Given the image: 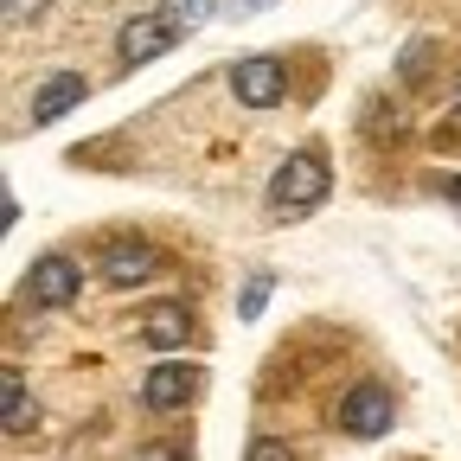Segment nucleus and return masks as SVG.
Returning a JSON list of instances; mask_svg holds the SVG:
<instances>
[{"label":"nucleus","mask_w":461,"mask_h":461,"mask_svg":"<svg viewBox=\"0 0 461 461\" xmlns=\"http://www.w3.org/2000/svg\"><path fill=\"white\" fill-rule=\"evenodd\" d=\"M391 384H378V378H366V384H353L339 397V429L346 436H359V442H372V436H391Z\"/></svg>","instance_id":"nucleus-2"},{"label":"nucleus","mask_w":461,"mask_h":461,"mask_svg":"<svg viewBox=\"0 0 461 461\" xmlns=\"http://www.w3.org/2000/svg\"><path fill=\"white\" fill-rule=\"evenodd\" d=\"M39 14H45V0H0V20H7L14 32H20V26H32Z\"/></svg>","instance_id":"nucleus-13"},{"label":"nucleus","mask_w":461,"mask_h":461,"mask_svg":"<svg viewBox=\"0 0 461 461\" xmlns=\"http://www.w3.org/2000/svg\"><path fill=\"white\" fill-rule=\"evenodd\" d=\"M154 269H160V250L141 244V238H115V244L103 250V282H109V288H135V282H148Z\"/></svg>","instance_id":"nucleus-6"},{"label":"nucleus","mask_w":461,"mask_h":461,"mask_svg":"<svg viewBox=\"0 0 461 461\" xmlns=\"http://www.w3.org/2000/svg\"><path fill=\"white\" fill-rule=\"evenodd\" d=\"M230 90H238L244 109H276L288 96V65L269 58V51H257V58H244V65L230 71Z\"/></svg>","instance_id":"nucleus-4"},{"label":"nucleus","mask_w":461,"mask_h":461,"mask_svg":"<svg viewBox=\"0 0 461 461\" xmlns=\"http://www.w3.org/2000/svg\"><path fill=\"white\" fill-rule=\"evenodd\" d=\"M263 7H276V0H224L230 20H250V14H263Z\"/></svg>","instance_id":"nucleus-17"},{"label":"nucleus","mask_w":461,"mask_h":461,"mask_svg":"<svg viewBox=\"0 0 461 461\" xmlns=\"http://www.w3.org/2000/svg\"><path fill=\"white\" fill-rule=\"evenodd\" d=\"M0 423H7V436H26V429L39 423V403H32V391H26L20 372L0 378Z\"/></svg>","instance_id":"nucleus-10"},{"label":"nucleus","mask_w":461,"mask_h":461,"mask_svg":"<svg viewBox=\"0 0 461 461\" xmlns=\"http://www.w3.org/2000/svg\"><path fill=\"white\" fill-rule=\"evenodd\" d=\"M84 90H90V84H84V71H51V77L32 90V122H39V129H45V122H58L65 109H77V103H84Z\"/></svg>","instance_id":"nucleus-8"},{"label":"nucleus","mask_w":461,"mask_h":461,"mask_svg":"<svg viewBox=\"0 0 461 461\" xmlns=\"http://www.w3.org/2000/svg\"><path fill=\"white\" fill-rule=\"evenodd\" d=\"M448 193H455V199H461V180H448Z\"/></svg>","instance_id":"nucleus-18"},{"label":"nucleus","mask_w":461,"mask_h":461,"mask_svg":"<svg viewBox=\"0 0 461 461\" xmlns=\"http://www.w3.org/2000/svg\"><path fill=\"white\" fill-rule=\"evenodd\" d=\"M212 7H218V0H160V20H167L173 32H199V26L212 20Z\"/></svg>","instance_id":"nucleus-11"},{"label":"nucleus","mask_w":461,"mask_h":461,"mask_svg":"<svg viewBox=\"0 0 461 461\" xmlns=\"http://www.w3.org/2000/svg\"><path fill=\"white\" fill-rule=\"evenodd\" d=\"M455 109H461V96H455Z\"/></svg>","instance_id":"nucleus-19"},{"label":"nucleus","mask_w":461,"mask_h":461,"mask_svg":"<svg viewBox=\"0 0 461 461\" xmlns=\"http://www.w3.org/2000/svg\"><path fill=\"white\" fill-rule=\"evenodd\" d=\"M77 288H84V269H77L71 257H58V250L26 269V302H32V308H71Z\"/></svg>","instance_id":"nucleus-3"},{"label":"nucleus","mask_w":461,"mask_h":461,"mask_svg":"<svg viewBox=\"0 0 461 461\" xmlns=\"http://www.w3.org/2000/svg\"><path fill=\"white\" fill-rule=\"evenodd\" d=\"M186 333H193V314H186L180 302H154V308H141V339L154 346V353L186 346Z\"/></svg>","instance_id":"nucleus-9"},{"label":"nucleus","mask_w":461,"mask_h":461,"mask_svg":"<svg viewBox=\"0 0 461 461\" xmlns=\"http://www.w3.org/2000/svg\"><path fill=\"white\" fill-rule=\"evenodd\" d=\"M321 199H327V154H321V148L288 154V160L276 167V180H269V212H276V218H308Z\"/></svg>","instance_id":"nucleus-1"},{"label":"nucleus","mask_w":461,"mask_h":461,"mask_svg":"<svg viewBox=\"0 0 461 461\" xmlns=\"http://www.w3.org/2000/svg\"><path fill=\"white\" fill-rule=\"evenodd\" d=\"M173 39H180V32H173L160 14H135L122 32H115V58H122V65H148V58H160Z\"/></svg>","instance_id":"nucleus-7"},{"label":"nucleus","mask_w":461,"mask_h":461,"mask_svg":"<svg viewBox=\"0 0 461 461\" xmlns=\"http://www.w3.org/2000/svg\"><path fill=\"white\" fill-rule=\"evenodd\" d=\"M250 461H295V448L282 436H250Z\"/></svg>","instance_id":"nucleus-14"},{"label":"nucleus","mask_w":461,"mask_h":461,"mask_svg":"<svg viewBox=\"0 0 461 461\" xmlns=\"http://www.w3.org/2000/svg\"><path fill=\"white\" fill-rule=\"evenodd\" d=\"M429 58H436V45H423V39H417L411 51H403V65H397V77H403V84H423V71H429Z\"/></svg>","instance_id":"nucleus-12"},{"label":"nucleus","mask_w":461,"mask_h":461,"mask_svg":"<svg viewBox=\"0 0 461 461\" xmlns=\"http://www.w3.org/2000/svg\"><path fill=\"white\" fill-rule=\"evenodd\" d=\"M199 384H205L199 366H154L141 378V403L148 411H186V403L199 397Z\"/></svg>","instance_id":"nucleus-5"},{"label":"nucleus","mask_w":461,"mask_h":461,"mask_svg":"<svg viewBox=\"0 0 461 461\" xmlns=\"http://www.w3.org/2000/svg\"><path fill=\"white\" fill-rule=\"evenodd\" d=\"M141 461H193V448H186V442H148Z\"/></svg>","instance_id":"nucleus-16"},{"label":"nucleus","mask_w":461,"mask_h":461,"mask_svg":"<svg viewBox=\"0 0 461 461\" xmlns=\"http://www.w3.org/2000/svg\"><path fill=\"white\" fill-rule=\"evenodd\" d=\"M263 302H269V276H250V288H244V302H238V314L250 321V314H257Z\"/></svg>","instance_id":"nucleus-15"}]
</instances>
